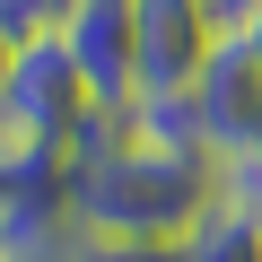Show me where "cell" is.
<instances>
[{"label": "cell", "mask_w": 262, "mask_h": 262, "mask_svg": "<svg viewBox=\"0 0 262 262\" xmlns=\"http://www.w3.org/2000/svg\"><path fill=\"white\" fill-rule=\"evenodd\" d=\"M219 44H227V35H219V18H210V0H140V88H131V105L192 96Z\"/></svg>", "instance_id": "277c9868"}, {"label": "cell", "mask_w": 262, "mask_h": 262, "mask_svg": "<svg viewBox=\"0 0 262 262\" xmlns=\"http://www.w3.org/2000/svg\"><path fill=\"white\" fill-rule=\"evenodd\" d=\"M70 9H79V0H0V27H9L18 44H35V35H61Z\"/></svg>", "instance_id": "52a82bcc"}, {"label": "cell", "mask_w": 262, "mask_h": 262, "mask_svg": "<svg viewBox=\"0 0 262 262\" xmlns=\"http://www.w3.org/2000/svg\"><path fill=\"white\" fill-rule=\"evenodd\" d=\"M0 262H9V253H0Z\"/></svg>", "instance_id": "8fae6325"}, {"label": "cell", "mask_w": 262, "mask_h": 262, "mask_svg": "<svg viewBox=\"0 0 262 262\" xmlns=\"http://www.w3.org/2000/svg\"><path fill=\"white\" fill-rule=\"evenodd\" d=\"M236 35H245V44H253V61H262V9H253V18L236 27Z\"/></svg>", "instance_id": "30bf717a"}, {"label": "cell", "mask_w": 262, "mask_h": 262, "mask_svg": "<svg viewBox=\"0 0 262 262\" xmlns=\"http://www.w3.org/2000/svg\"><path fill=\"white\" fill-rule=\"evenodd\" d=\"M184 262H262V236H253V219L227 201V184H219V201H210V219L184 236Z\"/></svg>", "instance_id": "8992f818"}, {"label": "cell", "mask_w": 262, "mask_h": 262, "mask_svg": "<svg viewBox=\"0 0 262 262\" xmlns=\"http://www.w3.org/2000/svg\"><path fill=\"white\" fill-rule=\"evenodd\" d=\"M227 201H236V210L253 219V236H262V166H236V175H227Z\"/></svg>", "instance_id": "9c48e42d"}, {"label": "cell", "mask_w": 262, "mask_h": 262, "mask_svg": "<svg viewBox=\"0 0 262 262\" xmlns=\"http://www.w3.org/2000/svg\"><path fill=\"white\" fill-rule=\"evenodd\" d=\"M61 44L79 53L88 88L122 114V105H131V88H140V0H79L70 27H61Z\"/></svg>", "instance_id": "5b68a950"}, {"label": "cell", "mask_w": 262, "mask_h": 262, "mask_svg": "<svg viewBox=\"0 0 262 262\" xmlns=\"http://www.w3.org/2000/svg\"><path fill=\"white\" fill-rule=\"evenodd\" d=\"M70 262H184V245H88V236H79Z\"/></svg>", "instance_id": "ba28073f"}, {"label": "cell", "mask_w": 262, "mask_h": 262, "mask_svg": "<svg viewBox=\"0 0 262 262\" xmlns=\"http://www.w3.org/2000/svg\"><path fill=\"white\" fill-rule=\"evenodd\" d=\"M192 114H201V149H210L219 175L262 166V61H253L245 35H227V44L210 53V70H201V88H192Z\"/></svg>", "instance_id": "3957f363"}, {"label": "cell", "mask_w": 262, "mask_h": 262, "mask_svg": "<svg viewBox=\"0 0 262 262\" xmlns=\"http://www.w3.org/2000/svg\"><path fill=\"white\" fill-rule=\"evenodd\" d=\"M105 96L88 88L79 53L61 35L18 44L9 79H0V149H44V158H79L96 131H105Z\"/></svg>", "instance_id": "7a4b0ae2"}, {"label": "cell", "mask_w": 262, "mask_h": 262, "mask_svg": "<svg viewBox=\"0 0 262 262\" xmlns=\"http://www.w3.org/2000/svg\"><path fill=\"white\" fill-rule=\"evenodd\" d=\"M219 166L210 158H184V149H149L131 140L122 114H105V131L79 149V175H70V210H79V236L88 245H184L210 201H219Z\"/></svg>", "instance_id": "6da1fadb"}]
</instances>
